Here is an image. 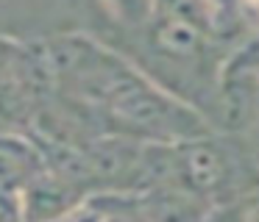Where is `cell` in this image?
I'll use <instances>...</instances> for the list:
<instances>
[{
  "instance_id": "1",
  "label": "cell",
  "mask_w": 259,
  "mask_h": 222,
  "mask_svg": "<svg viewBox=\"0 0 259 222\" xmlns=\"http://www.w3.org/2000/svg\"><path fill=\"white\" fill-rule=\"evenodd\" d=\"M176 178L190 194H218L229 183V155L206 136L173 147Z\"/></svg>"
},
{
  "instance_id": "2",
  "label": "cell",
  "mask_w": 259,
  "mask_h": 222,
  "mask_svg": "<svg viewBox=\"0 0 259 222\" xmlns=\"http://www.w3.org/2000/svg\"><path fill=\"white\" fill-rule=\"evenodd\" d=\"M78 203L75 183L64 181L62 175L45 170L23 194H20V211L25 222H53L67 216V211Z\"/></svg>"
},
{
  "instance_id": "3",
  "label": "cell",
  "mask_w": 259,
  "mask_h": 222,
  "mask_svg": "<svg viewBox=\"0 0 259 222\" xmlns=\"http://www.w3.org/2000/svg\"><path fill=\"white\" fill-rule=\"evenodd\" d=\"M45 170L42 153L28 139L0 133V192L20 197Z\"/></svg>"
},
{
  "instance_id": "4",
  "label": "cell",
  "mask_w": 259,
  "mask_h": 222,
  "mask_svg": "<svg viewBox=\"0 0 259 222\" xmlns=\"http://www.w3.org/2000/svg\"><path fill=\"white\" fill-rule=\"evenodd\" d=\"M151 25H148V39H151V47L159 50L164 59H176V61H190L198 59L203 50V33L198 31L192 22L176 17L173 11L159 9L151 17Z\"/></svg>"
},
{
  "instance_id": "5",
  "label": "cell",
  "mask_w": 259,
  "mask_h": 222,
  "mask_svg": "<svg viewBox=\"0 0 259 222\" xmlns=\"http://www.w3.org/2000/svg\"><path fill=\"white\" fill-rule=\"evenodd\" d=\"M145 222H195L198 208H195V194H179L170 189L151 192L142 200Z\"/></svg>"
},
{
  "instance_id": "6",
  "label": "cell",
  "mask_w": 259,
  "mask_h": 222,
  "mask_svg": "<svg viewBox=\"0 0 259 222\" xmlns=\"http://www.w3.org/2000/svg\"><path fill=\"white\" fill-rule=\"evenodd\" d=\"M106 3L134 22H140L142 17H148V11H151V0H106Z\"/></svg>"
},
{
  "instance_id": "7",
  "label": "cell",
  "mask_w": 259,
  "mask_h": 222,
  "mask_svg": "<svg viewBox=\"0 0 259 222\" xmlns=\"http://www.w3.org/2000/svg\"><path fill=\"white\" fill-rule=\"evenodd\" d=\"M17 219H23L20 197H17V194L0 192V222H17Z\"/></svg>"
},
{
  "instance_id": "8",
  "label": "cell",
  "mask_w": 259,
  "mask_h": 222,
  "mask_svg": "<svg viewBox=\"0 0 259 222\" xmlns=\"http://www.w3.org/2000/svg\"><path fill=\"white\" fill-rule=\"evenodd\" d=\"M245 222H259V194L248 200V205H245Z\"/></svg>"
},
{
  "instance_id": "9",
  "label": "cell",
  "mask_w": 259,
  "mask_h": 222,
  "mask_svg": "<svg viewBox=\"0 0 259 222\" xmlns=\"http://www.w3.org/2000/svg\"><path fill=\"white\" fill-rule=\"evenodd\" d=\"M240 3H242V6H245V9H248V11H251V14H253V17H259V0H240Z\"/></svg>"
}]
</instances>
